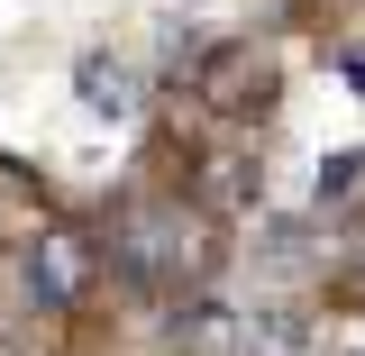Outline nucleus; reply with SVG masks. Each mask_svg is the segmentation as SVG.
<instances>
[{
    "label": "nucleus",
    "instance_id": "3",
    "mask_svg": "<svg viewBox=\"0 0 365 356\" xmlns=\"http://www.w3.org/2000/svg\"><path fill=\"white\" fill-rule=\"evenodd\" d=\"M192 83H201V101H210L220 119H265L283 73H274V55H256V46H220V55H210Z\"/></svg>",
    "mask_w": 365,
    "mask_h": 356
},
{
    "label": "nucleus",
    "instance_id": "1",
    "mask_svg": "<svg viewBox=\"0 0 365 356\" xmlns=\"http://www.w3.org/2000/svg\"><path fill=\"white\" fill-rule=\"evenodd\" d=\"M110 265L128 274L137 293H155V302L210 293V265H220L210 210H201V201H128V210L110 220Z\"/></svg>",
    "mask_w": 365,
    "mask_h": 356
},
{
    "label": "nucleus",
    "instance_id": "2",
    "mask_svg": "<svg viewBox=\"0 0 365 356\" xmlns=\"http://www.w3.org/2000/svg\"><path fill=\"white\" fill-rule=\"evenodd\" d=\"M91 283H101V238L73 220H46L28 238V293H37L46 311H83Z\"/></svg>",
    "mask_w": 365,
    "mask_h": 356
},
{
    "label": "nucleus",
    "instance_id": "5",
    "mask_svg": "<svg viewBox=\"0 0 365 356\" xmlns=\"http://www.w3.org/2000/svg\"><path fill=\"white\" fill-rule=\"evenodd\" d=\"M302 347H311V320L302 311H247L237 338H228V356H302Z\"/></svg>",
    "mask_w": 365,
    "mask_h": 356
},
{
    "label": "nucleus",
    "instance_id": "6",
    "mask_svg": "<svg viewBox=\"0 0 365 356\" xmlns=\"http://www.w3.org/2000/svg\"><path fill=\"white\" fill-rule=\"evenodd\" d=\"M338 73H347V83L365 91V55H356V46H347V55H338Z\"/></svg>",
    "mask_w": 365,
    "mask_h": 356
},
{
    "label": "nucleus",
    "instance_id": "4",
    "mask_svg": "<svg viewBox=\"0 0 365 356\" xmlns=\"http://www.w3.org/2000/svg\"><path fill=\"white\" fill-rule=\"evenodd\" d=\"M73 91H83L91 119H137L146 110V83H137V64H119V55H83L73 64Z\"/></svg>",
    "mask_w": 365,
    "mask_h": 356
}]
</instances>
